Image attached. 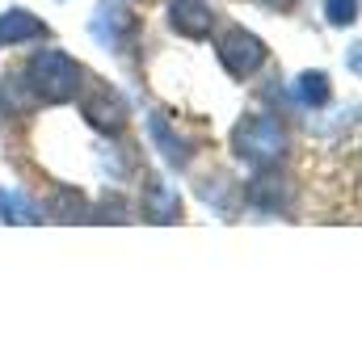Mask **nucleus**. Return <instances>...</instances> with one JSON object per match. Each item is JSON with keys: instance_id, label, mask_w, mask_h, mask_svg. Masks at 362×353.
Masks as SVG:
<instances>
[{"instance_id": "nucleus-3", "label": "nucleus", "mask_w": 362, "mask_h": 353, "mask_svg": "<svg viewBox=\"0 0 362 353\" xmlns=\"http://www.w3.org/2000/svg\"><path fill=\"white\" fill-rule=\"evenodd\" d=\"M219 64L232 72V76H253L262 64H266V47L257 34L249 30H228L223 42H219Z\"/></svg>"}, {"instance_id": "nucleus-4", "label": "nucleus", "mask_w": 362, "mask_h": 353, "mask_svg": "<svg viewBox=\"0 0 362 353\" xmlns=\"http://www.w3.org/2000/svg\"><path fill=\"white\" fill-rule=\"evenodd\" d=\"M169 21H173V30L185 34V38H206L211 25H215V13L202 0H173L169 4Z\"/></svg>"}, {"instance_id": "nucleus-11", "label": "nucleus", "mask_w": 362, "mask_h": 353, "mask_svg": "<svg viewBox=\"0 0 362 353\" xmlns=\"http://www.w3.org/2000/svg\"><path fill=\"white\" fill-rule=\"evenodd\" d=\"M325 8H329V13H325L329 25H337V30H341V25H354V17H358V0H329Z\"/></svg>"}, {"instance_id": "nucleus-2", "label": "nucleus", "mask_w": 362, "mask_h": 353, "mask_svg": "<svg viewBox=\"0 0 362 353\" xmlns=\"http://www.w3.org/2000/svg\"><path fill=\"white\" fill-rule=\"evenodd\" d=\"M232 139H236L240 160H249V164H274L286 152V131L278 126V118H270V114H249L236 126Z\"/></svg>"}, {"instance_id": "nucleus-8", "label": "nucleus", "mask_w": 362, "mask_h": 353, "mask_svg": "<svg viewBox=\"0 0 362 353\" xmlns=\"http://www.w3.org/2000/svg\"><path fill=\"white\" fill-rule=\"evenodd\" d=\"M148 210H152V219H177V210H181V202H177V193H169L160 181L152 185V198H148Z\"/></svg>"}, {"instance_id": "nucleus-5", "label": "nucleus", "mask_w": 362, "mask_h": 353, "mask_svg": "<svg viewBox=\"0 0 362 353\" xmlns=\"http://www.w3.org/2000/svg\"><path fill=\"white\" fill-rule=\"evenodd\" d=\"M34 38H47V25H42L34 13H25V8H8V13L0 17V42H4V47L34 42Z\"/></svg>"}, {"instance_id": "nucleus-1", "label": "nucleus", "mask_w": 362, "mask_h": 353, "mask_svg": "<svg viewBox=\"0 0 362 353\" xmlns=\"http://www.w3.org/2000/svg\"><path fill=\"white\" fill-rule=\"evenodd\" d=\"M30 88H34L42 101H68V97H76V88H81V68H76V59H68L64 51L47 47V51L30 64Z\"/></svg>"}, {"instance_id": "nucleus-10", "label": "nucleus", "mask_w": 362, "mask_h": 353, "mask_svg": "<svg viewBox=\"0 0 362 353\" xmlns=\"http://www.w3.org/2000/svg\"><path fill=\"white\" fill-rule=\"evenodd\" d=\"M152 135H156V143H160V152L169 156V164H185V148H177V139L169 135V126H165V118H152Z\"/></svg>"}, {"instance_id": "nucleus-9", "label": "nucleus", "mask_w": 362, "mask_h": 353, "mask_svg": "<svg viewBox=\"0 0 362 353\" xmlns=\"http://www.w3.org/2000/svg\"><path fill=\"white\" fill-rule=\"evenodd\" d=\"M299 97L312 101V105H325V101H329V80H325V72H303V80H299Z\"/></svg>"}, {"instance_id": "nucleus-12", "label": "nucleus", "mask_w": 362, "mask_h": 353, "mask_svg": "<svg viewBox=\"0 0 362 353\" xmlns=\"http://www.w3.org/2000/svg\"><path fill=\"white\" fill-rule=\"evenodd\" d=\"M262 4H266V8H291L295 0H262Z\"/></svg>"}, {"instance_id": "nucleus-7", "label": "nucleus", "mask_w": 362, "mask_h": 353, "mask_svg": "<svg viewBox=\"0 0 362 353\" xmlns=\"http://www.w3.org/2000/svg\"><path fill=\"white\" fill-rule=\"evenodd\" d=\"M249 202L262 206V210H278V206L286 202V189L278 185V176L274 173H266V176H257V181L249 185Z\"/></svg>"}, {"instance_id": "nucleus-6", "label": "nucleus", "mask_w": 362, "mask_h": 353, "mask_svg": "<svg viewBox=\"0 0 362 353\" xmlns=\"http://www.w3.org/2000/svg\"><path fill=\"white\" fill-rule=\"evenodd\" d=\"M85 118H89L93 126H101V131H118L122 122H127V109H122V101L114 97V92H97L89 105H85Z\"/></svg>"}]
</instances>
